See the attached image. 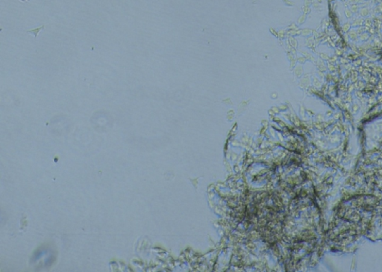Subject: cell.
I'll use <instances>...</instances> for the list:
<instances>
[{"label": "cell", "instance_id": "7a4b0ae2", "mask_svg": "<svg viewBox=\"0 0 382 272\" xmlns=\"http://www.w3.org/2000/svg\"><path fill=\"white\" fill-rule=\"evenodd\" d=\"M22 1H28V0H22Z\"/></svg>", "mask_w": 382, "mask_h": 272}, {"label": "cell", "instance_id": "6da1fadb", "mask_svg": "<svg viewBox=\"0 0 382 272\" xmlns=\"http://www.w3.org/2000/svg\"><path fill=\"white\" fill-rule=\"evenodd\" d=\"M44 27H45L44 25H42V26L39 27V28H35V29H32V30L28 31L27 32H28V33H30V34H33V35H35V37H37V35L39 34V32H40V31L42 30V29H43V28H44Z\"/></svg>", "mask_w": 382, "mask_h": 272}]
</instances>
